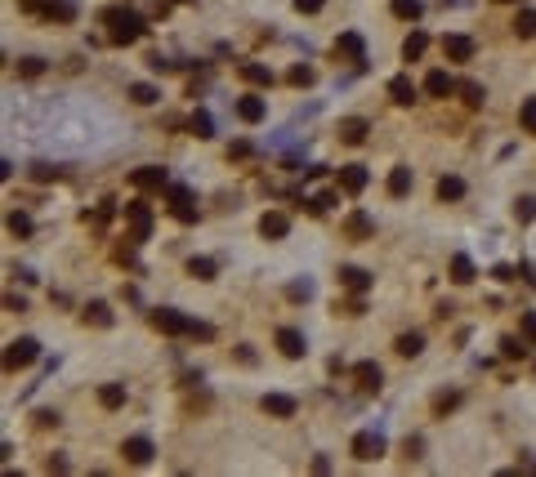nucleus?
Instances as JSON below:
<instances>
[{
    "mask_svg": "<svg viewBox=\"0 0 536 477\" xmlns=\"http://www.w3.org/2000/svg\"><path fill=\"white\" fill-rule=\"evenodd\" d=\"M99 22L107 27V41H112V45H134L143 36V18L134 14L130 5H107L99 14Z\"/></svg>",
    "mask_w": 536,
    "mask_h": 477,
    "instance_id": "nucleus-1",
    "label": "nucleus"
},
{
    "mask_svg": "<svg viewBox=\"0 0 536 477\" xmlns=\"http://www.w3.org/2000/svg\"><path fill=\"white\" fill-rule=\"evenodd\" d=\"M126 223H130V241H134V246L152 237V210H148V201H143V197L126 201Z\"/></svg>",
    "mask_w": 536,
    "mask_h": 477,
    "instance_id": "nucleus-2",
    "label": "nucleus"
},
{
    "mask_svg": "<svg viewBox=\"0 0 536 477\" xmlns=\"http://www.w3.org/2000/svg\"><path fill=\"white\" fill-rule=\"evenodd\" d=\"M41 357V344H36L32 335H22V339H14V344L5 348V371L14 375V371H27V366Z\"/></svg>",
    "mask_w": 536,
    "mask_h": 477,
    "instance_id": "nucleus-3",
    "label": "nucleus"
},
{
    "mask_svg": "<svg viewBox=\"0 0 536 477\" xmlns=\"http://www.w3.org/2000/svg\"><path fill=\"white\" fill-rule=\"evenodd\" d=\"M170 214L179 219V223H197V210H192V192L184 188V183H170Z\"/></svg>",
    "mask_w": 536,
    "mask_h": 477,
    "instance_id": "nucleus-4",
    "label": "nucleus"
},
{
    "mask_svg": "<svg viewBox=\"0 0 536 477\" xmlns=\"http://www.w3.org/2000/svg\"><path fill=\"white\" fill-rule=\"evenodd\" d=\"M335 58H344V63L362 67V63H367V45H362V36H358V32H340V41H335Z\"/></svg>",
    "mask_w": 536,
    "mask_h": 477,
    "instance_id": "nucleus-5",
    "label": "nucleus"
},
{
    "mask_svg": "<svg viewBox=\"0 0 536 477\" xmlns=\"http://www.w3.org/2000/svg\"><path fill=\"white\" fill-rule=\"evenodd\" d=\"M152 326L161 330V335H188V330H192V317L175 312V308H156V312H152Z\"/></svg>",
    "mask_w": 536,
    "mask_h": 477,
    "instance_id": "nucleus-6",
    "label": "nucleus"
},
{
    "mask_svg": "<svg viewBox=\"0 0 536 477\" xmlns=\"http://www.w3.org/2000/svg\"><path fill=\"white\" fill-rule=\"evenodd\" d=\"M349 450H353V459L371 464V459H380V455H384V437H380V433H358Z\"/></svg>",
    "mask_w": 536,
    "mask_h": 477,
    "instance_id": "nucleus-7",
    "label": "nucleus"
},
{
    "mask_svg": "<svg viewBox=\"0 0 536 477\" xmlns=\"http://www.w3.org/2000/svg\"><path fill=\"white\" fill-rule=\"evenodd\" d=\"M152 442L148 437H126V442H121V459L126 464H134V469H143V464H152Z\"/></svg>",
    "mask_w": 536,
    "mask_h": 477,
    "instance_id": "nucleus-8",
    "label": "nucleus"
},
{
    "mask_svg": "<svg viewBox=\"0 0 536 477\" xmlns=\"http://www.w3.org/2000/svg\"><path fill=\"white\" fill-rule=\"evenodd\" d=\"M130 179H134V188H139V192H161V188H170V174H166L161 165H139Z\"/></svg>",
    "mask_w": 536,
    "mask_h": 477,
    "instance_id": "nucleus-9",
    "label": "nucleus"
},
{
    "mask_svg": "<svg viewBox=\"0 0 536 477\" xmlns=\"http://www.w3.org/2000/svg\"><path fill=\"white\" fill-rule=\"evenodd\" d=\"M353 384H358V393H380L384 371L375 361H358V366H353Z\"/></svg>",
    "mask_w": 536,
    "mask_h": 477,
    "instance_id": "nucleus-10",
    "label": "nucleus"
},
{
    "mask_svg": "<svg viewBox=\"0 0 536 477\" xmlns=\"http://www.w3.org/2000/svg\"><path fill=\"white\" fill-rule=\"evenodd\" d=\"M443 58H447V63H469V58H474V41H469V36H460V32L443 36Z\"/></svg>",
    "mask_w": 536,
    "mask_h": 477,
    "instance_id": "nucleus-11",
    "label": "nucleus"
},
{
    "mask_svg": "<svg viewBox=\"0 0 536 477\" xmlns=\"http://www.w3.org/2000/svg\"><path fill=\"white\" fill-rule=\"evenodd\" d=\"M344 237H349V241H367V237H375V219H371L367 210L344 214Z\"/></svg>",
    "mask_w": 536,
    "mask_h": 477,
    "instance_id": "nucleus-12",
    "label": "nucleus"
},
{
    "mask_svg": "<svg viewBox=\"0 0 536 477\" xmlns=\"http://www.w3.org/2000/svg\"><path fill=\"white\" fill-rule=\"evenodd\" d=\"M286 232H290V214H286V210H268V214L260 219V237H264V241H282Z\"/></svg>",
    "mask_w": 536,
    "mask_h": 477,
    "instance_id": "nucleus-13",
    "label": "nucleus"
},
{
    "mask_svg": "<svg viewBox=\"0 0 536 477\" xmlns=\"http://www.w3.org/2000/svg\"><path fill=\"white\" fill-rule=\"evenodd\" d=\"M340 286H344L349 295H367V290H371V272H367V268L344 263V268H340Z\"/></svg>",
    "mask_w": 536,
    "mask_h": 477,
    "instance_id": "nucleus-14",
    "label": "nucleus"
},
{
    "mask_svg": "<svg viewBox=\"0 0 536 477\" xmlns=\"http://www.w3.org/2000/svg\"><path fill=\"white\" fill-rule=\"evenodd\" d=\"M260 410L273 415V420H290V415H295V397H286V393H264V397H260Z\"/></svg>",
    "mask_w": 536,
    "mask_h": 477,
    "instance_id": "nucleus-15",
    "label": "nucleus"
},
{
    "mask_svg": "<svg viewBox=\"0 0 536 477\" xmlns=\"http://www.w3.org/2000/svg\"><path fill=\"white\" fill-rule=\"evenodd\" d=\"M335 188H340V192H349V197H358V192L367 188V170H362V165H340Z\"/></svg>",
    "mask_w": 536,
    "mask_h": 477,
    "instance_id": "nucleus-16",
    "label": "nucleus"
},
{
    "mask_svg": "<svg viewBox=\"0 0 536 477\" xmlns=\"http://www.w3.org/2000/svg\"><path fill=\"white\" fill-rule=\"evenodd\" d=\"M340 143H349V148H358V143H367V134H371V125H367V120H362V116H344V120H340Z\"/></svg>",
    "mask_w": 536,
    "mask_h": 477,
    "instance_id": "nucleus-17",
    "label": "nucleus"
},
{
    "mask_svg": "<svg viewBox=\"0 0 536 477\" xmlns=\"http://www.w3.org/2000/svg\"><path fill=\"white\" fill-rule=\"evenodd\" d=\"M277 348H282V357H290V361H300L304 352H309V348H304V335H300L295 326H282V330H277Z\"/></svg>",
    "mask_w": 536,
    "mask_h": 477,
    "instance_id": "nucleus-18",
    "label": "nucleus"
},
{
    "mask_svg": "<svg viewBox=\"0 0 536 477\" xmlns=\"http://www.w3.org/2000/svg\"><path fill=\"white\" fill-rule=\"evenodd\" d=\"M424 94H429V99H447V94H456V81L447 76L443 67H434L429 76H424Z\"/></svg>",
    "mask_w": 536,
    "mask_h": 477,
    "instance_id": "nucleus-19",
    "label": "nucleus"
},
{
    "mask_svg": "<svg viewBox=\"0 0 536 477\" xmlns=\"http://www.w3.org/2000/svg\"><path fill=\"white\" fill-rule=\"evenodd\" d=\"M81 322H85V326H99V330H107V326H112V322H116V312H112V308H107V303H103V299H94V303H85V312H81Z\"/></svg>",
    "mask_w": 536,
    "mask_h": 477,
    "instance_id": "nucleus-20",
    "label": "nucleus"
},
{
    "mask_svg": "<svg viewBox=\"0 0 536 477\" xmlns=\"http://www.w3.org/2000/svg\"><path fill=\"white\" fill-rule=\"evenodd\" d=\"M416 85H411V76H394V81H389V99H394L398 107H411V103H416Z\"/></svg>",
    "mask_w": 536,
    "mask_h": 477,
    "instance_id": "nucleus-21",
    "label": "nucleus"
},
{
    "mask_svg": "<svg viewBox=\"0 0 536 477\" xmlns=\"http://www.w3.org/2000/svg\"><path fill=\"white\" fill-rule=\"evenodd\" d=\"M264 112H268V107H264V99H260V94H246V99H237V116L246 120V125H260V120H264Z\"/></svg>",
    "mask_w": 536,
    "mask_h": 477,
    "instance_id": "nucleus-22",
    "label": "nucleus"
},
{
    "mask_svg": "<svg viewBox=\"0 0 536 477\" xmlns=\"http://www.w3.org/2000/svg\"><path fill=\"white\" fill-rule=\"evenodd\" d=\"M41 18L45 22H72V18H76V0H50Z\"/></svg>",
    "mask_w": 536,
    "mask_h": 477,
    "instance_id": "nucleus-23",
    "label": "nucleus"
},
{
    "mask_svg": "<svg viewBox=\"0 0 536 477\" xmlns=\"http://www.w3.org/2000/svg\"><path fill=\"white\" fill-rule=\"evenodd\" d=\"M424 50H429V36H424V32H411L407 41H402V58H407V63H420Z\"/></svg>",
    "mask_w": 536,
    "mask_h": 477,
    "instance_id": "nucleus-24",
    "label": "nucleus"
},
{
    "mask_svg": "<svg viewBox=\"0 0 536 477\" xmlns=\"http://www.w3.org/2000/svg\"><path fill=\"white\" fill-rule=\"evenodd\" d=\"M474 277H478V268H474L469 254H452V281H456V286H469Z\"/></svg>",
    "mask_w": 536,
    "mask_h": 477,
    "instance_id": "nucleus-25",
    "label": "nucleus"
},
{
    "mask_svg": "<svg viewBox=\"0 0 536 477\" xmlns=\"http://www.w3.org/2000/svg\"><path fill=\"white\" fill-rule=\"evenodd\" d=\"M394 352H398V357H420V352H424V335H416V330H411V335H398Z\"/></svg>",
    "mask_w": 536,
    "mask_h": 477,
    "instance_id": "nucleus-26",
    "label": "nucleus"
},
{
    "mask_svg": "<svg viewBox=\"0 0 536 477\" xmlns=\"http://www.w3.org/2000/svg\"><path fill=\"white\" fill-rule=\"evenodd\" d=\"M99 406L103 410H121L126 406V384H103L99 388Z\"/></svg>",
    "mask_w": 536,
    "mask_h": 477,
    "instance_id": "nucleus-27",
    "label": "nucleus"
},
{
    "mask_svg": "<svg viewBox=\"0 0 536 477\" xmlns=\"http://www.w3.org/2000/svg\"><path fill=\"white\" fill-rule=\"evenodd\" d=\"M407 192H411V170L394 165V170H389V197H407Z\"/></svg>",
    "mask_w": 536,
    "mask_h": 477,
    "instance_id": "nucleus-28",
    "label": "nucleus"
},
{
    "mask_svg": "<svg viewBox=\"0 0 536 477\" xmlns=\"http://www.w3.org/2000/svg\"><path fill=\"white\" fill-rule=\"evenodd\" d=\"M460 197H465V179H456V174L438 179V201H460Z\"/></svg>",
    "mask_w": 536,
    "mask_h": 477,
    "instance_id": "nucleus-29",
    "label": "nucleus"
},
{
    "mask_svg": "<svg viewBox=\"0 0 536 477\" xmlns=\"http://www.w3.org/2000/svg\"><path fill=\"white\" fill-rule=\"evenodd\" d=\"M237 71H241V81H250V85H260V90H268V85H273V71H268L264 63H241Z\"/></svg>",
    "mask_w": 536,
    "mask_h": 477,
    "instance_id": "nucleus-30",
    "label": "nucleus"
},
{
    "mask_svg": "<svg viewBox=\"0 0 536 477\" xmlns=\"http://www.w3.org/2000/svg\"><path fill=\"white\" fill-rule=\"evenodd\" d=\"M130 99L139 103V107H152L156 99H161V90H156V85H148V81H134V85H130Z\"/></svg>",
    "mask_w": 536,
    "mask_h": 477,
    "instance_id": "nucleus-31",
    "label": "nucleus"
},
{
    "mask_svg": "<svg viewBox=\"0 0 536 477\" xmlns=\"http://www.w3.org/2000/svg\"><path fill=\"white\" fill-rule=\"evenodd\" d=\"M514 36H518V41H532V36H536V9H518V18H514Z\"/></svg>",
    "mask_w": 536,
    "mask_h": 477,
    "instance_id": "nucleus-32",
    "label": "nucleus"
},
{
    "mask_svg": "<svg viewBox=\"0 0 536 477\" xmlns=\"http://www.w3.org/2000/svg\"><path fill=\"white\" fill-rule=\"evenodd\" d=\"M215 272H219V263L206 259V254H197V259L188 263V277H197V281H215Z\"/></svg>",
    "mask_w": 536,
    "mask_h": 477,
    "instance_id": "nucleus-33",
    "label": "nucleus"
},
{
    "mask_svg": "<svg viewBox=\"0 0 536 477\" xmlns=\"http://www.w3.org/2000/svg\"><path fill=\"white\" fill-rule=\"evenodd\" d=\"M456 94H460V99H465V107H483V99H487L478 81H460V85H456Z\"/></svg>",
    "mask_w": 536,
    "mask_h": 477,
    "instance_id": "nucleus-34",
    "label": "nucleus"
},
{
    "mask_svg": "<svg viewBox=\"0 0 536 477\" xmlns=\"http://www.w3.org/2000/svg\"><path fill=\"white\" fill-rule=\"evenodd\" d=\"M286 81H290V85H295V90H309V85H313V81H318V71H313V67H304V63H295V67H290V71H286Z\"/></svg>",
    "mask_w": 536,
    "mask_h": 477,
    "instance_id": "nucleus-35",
    "label": "nucleus"
},
{
    "mask_svg": "<svg viewBox=\"0 0 536 477\" xmlns=\"http://www.w3.org/2000/svg\"><path fill=\"white\" fill-rule=\"evenodd\" d=\"M188 125H192V134H197V139H210V134H215V120H210V112H201V107L188 116Z\"/></svg>",
    "mask_w": 536,
    "mask_h": 477,
    "instance_id": "nucleus-36",
    "label": "nucleus"
},
{
    "mask_svg": "<svg viewBox=\"0 0 536 477\" xmlns=\"http://www.w3.org/2000/svg\"><path fill=\"white\" fill-rule=\"evenodd\" d=\"M335 312L340 317H362V312H367V303H362V295H349V299H335Z\"/></svg>",
    "mask_w": 536,
    "mask_h": 477,
    "instance_id": "nucleus-37",
    "label": "nucleus"
},
{
    "mask_svg": "<svg viewBox=\"0 0 536 477\" xmlns=\"http://www.w3.org/2000/svg\"><path fill=\"white\" fill-rule=\"evenodd\" d=\"M394 18L416 22V18H420V0H394Z\"/></svg>",
    "mask_w": 536,
    "mask_h": 477,
    "instance_id": "nucleus-38",
    "label": "nucleus"
},
{
    "mask_svg": "<svg viewBox=\"0 0 536 477\" xmlns=\"http://www.w3.org/2000/svg\"><path fill=\"white\" fill-rule=\"evenodd\" d=\"M18 76H27V81L32 76H45V58H36V54L32 58H18Z\"/></svg>",
    "mask_w": 536,
    "mask_h": 477,
    "instance_id": "nucleus-39",
    "label": "nucleus"
},
{
    "mask_svg": "<svg viewBox=\"0 0 536 477\" xmlns=\"http://www.w3.org/2000/svg\"><path fill=\"white\" fill-rule=\"evenodd\" d=\"M501 352L509 361H523V357H528V339H501Z\"/></svg>",
    "mask_w": 536,
    "mask_h": 477,
    "instance_id": "nucleus-40",
    "label": "nucleus"
},
{
    "mask_svg": "<svg viewBox=\"0 0 536 477\" xmlns=\"http://www.w3.org/2000/svg\"><path fill=\"white\" fill-rule=\"evenodd\" d=\"M514 219H518V223H532V219H536V197H518L514 201Z\"/></svg>",
    "mask_w": 536,
    "mask_h": 477,
    "instance_id": "nucleus-41",
    "label": "nucleus"
},
{
    "mask_svg": "<svg viewBox=\"0 0 536 477\" xmlns=\"http://www.w3.org/2000/svg\"><path fill=\"white\" fill-rule=\"evenodd\" d=\"M518 125H523V134H536V99H528V103H523Z\"/></svg>",
    "mask_w": 536,
    "mask_h": 477,
    "instance_id": "nucleus-42",
    "label": "nucleus"
},
{
    "mask_svg": "<svg viewBox=\"0 0 536 477\" xmlns=\"http://www.w3.org/2000/svg\"><path fill=\"white\" fill-rule=\"evenodd\" d=\"M335 205V192H322V197H313V201H304V210L309 214H326Z\"/></svg>",
    "mask_w": 536,
    "mask_h": 477,
    "instance_id": "nucleus-43",
    "label": "nucleus"
},
{
    "mask_svg": "<svg viewBox=\"0 0 536 477\" xmlns=\"http://www.w3.org/2000/svg\"><path fill=\"white\" fill-rule=\"evenodd\" d=\"M9 232H14V237H32V219L22 210H14V214H9Z\"/></svg>",
    "mask_w": 536,
    "mask_h": 477,
    "instance_id": "nucleus-44",
    "label": "nucleus"
},
{
    "mask_svg": "<svg viewBox=\"0 0 536 477\" xmlns=\"http://www.w3.org/2000/svg\"><path fill=\"white\" fill-rule=\"evenodd\" d=\"M460 406V393H438L434 397V415H447V410H456Z\"/></svg>",
    "mask_w": 536,
    "mask_h": 477,
    "instance_id": "nucleus-45",
    "label": "nucleus"
},
{
    "mask_svg": "<svg viewBox=\"0 0 536 477\" xmlns=\"http://www.w3.org/2000/svg\"><path fill=\"white\" fill-rule=\"evenodd\" d=\"M309 295H313V286H309V281H290V286H286V299H295V303H300V299H309Z\"/></svg>",
    "mask_w": 536,
    "mask_h": 477,
    "instance_id": "nucleus-46",
    "label": "nucleus"
},
{
    "mask_svg": "<svg viewBox=\"0 0 536 477\" xmlns=\"http://www.w3.org/2000/svg\"><path fill=\"white\" fill-rule=\"evenodd\" d=\"M518 330H523V339H528V344H536V312H523Z\"/></svg>",
    "mask_w": 536,
    "mask_h": 477,
    "instance_id": "nucleus-47",
    "label": "nucleus"
},
{
    "mask_svg": "<svg viewBox=\"0 0 536 477\" xmlns=\"http://www.w3.org/2000/svg\"><path fill=\"white\" fill-rule=\"evenodd\" d=\"M250 152H255V148H250V143H246V139H237V143H233V148H228V161H246V156H250Z\"/></svg>",
    "mask_w": 536,
    "mask_h": 477,
    "instance_id": "nucleus-48",
    "label": "nucleus"
},
{
    "mask_svg": "<svg viewBox=\"0 0 536 477\" xmlns=\"http://www.w3.org/2000/svg\"><path fill=\"white\" fill-rule=\"evenodd\" d=\"M32 179H36V183H50V179H58V170L41 161V165H32Z\"/></svg>",
    "mask_w": 536,
    "mask_h": 477,
    "instance_id": "nucleus-49",
    "label": "nucleus"
},
{
    "mask_svg": "<svg viewBox=\"0 0 536 477\" xmlns=\"http://www.w3.org/2000/svg\"><path fill=\"white\" fill-rule=\"evenodd\" d=\"M420 450H424L420 437H407V442H402V455H407V459H420Z\"/></svg>",
    "mask_w": 536,
    "mask_h": 477,
    "instance_id": "nucleus-50",
    "label": "nucleus"
},
{
    "mask_svg": "<svg viewBox=\"0 0 536 477\" xmlns=\"http://www.w3.org/2000/svg\"><path fill=\"white\" fill-rule=\"evenodd\" d=\"M290 5H295L300 14H318V9L326 5V0H290Z\"/></svg>",
    "mask_w": 536,
    "mask_h": 477,
    "instance_id": "nucleus-51",
    "label": "nucleus"
},
{
    "mask_svg": "<svg viewBox=\"0 0 536 477\" xmlns=\"http://www.w3.org/2000/svg\"><path fill=\"white\" fill-rule=\"evenodd\" d=\"M45 5H50V0H18L22 14H45Z\"/></svg>",
    "mask_w": 536,
    "mask_h": 477,
    "instance_id": "nucleus-52",
    "label": "nucleus"
},
{
    "mask_svg": "<svg viewBox=\"0 0 536 477\" xmlns=\"http://www.w3.org/2000/svg\"><path fill=\"white\" fill-rule=\"evenodd\" d=\"M5 308L9 312H27V303H22V295H5Z\"/></svg>",
    "mask_w": 536,
    "mask_h": 477,
    "instance_id": "nucleus-53",
    "label": "nucleus"
},
{
    "mask_svg": "<svg viewBox=\"0 0 536 477\" xmlns=\"http://www.w3.org/2000/svg\"><path fill=\"white\" fill-rule=\"evenodd\" d=\"M237 361H241V366H255V352H250V344H241V348H237Z\"/></svg>",
    "mask_w": 536,
    "mask_h": 477,
    "instance_id": "nucleus-54",
    "label": "nucleus"
},
{
    "mask_svg": "<svg viewBox=\"0 0 536 477\" xmlns=\"http://www.w3.org/2000/svg\"><path fill=\"white\" fill-rule=\"evenodd\" d=\"M518 277L528 281V286H536V268H532V263H523V268H518Z\"/></svg>",
    "mask_w": 536,
    "mask_h": 477,
    "instance_id": "nucleus-55",
    "label": "nucleus"
},
{
    "mask_svg": "<svg viewBox=\"0 0 536 477\" xmlns=\"http://www.w3.org/2000/svg\"><path fill=\"white\" fill-rule=\"evenodd\" d=\"M148 67H152V71H170V63H166L161 54H152V58H148Z\"/></svg>",
    "mask_w": 536,
    "mask_h": 477,
    "instance_id": "nucleus-56",
    "label": "nucleus"
},
{
    "mask_svg": "<svg viewBox=\"0 0 536 477\" xmlns=\"http://www.w3.org/2000/svg\"><path fill=\"white\" fill-rule=\"evenodd\" d=\"M179 5H192V0H179Z\"/></svg>",
    "mask_w": 536,
    "mask_h": 477,
    "instance_id": "nucleus-57",
    "label": "nucleus"
},
{
    "mask_svg": "<svg viewBox=\"0 0 536 477\" xmlns=\"http://www.w3.org/2000/svg\"><path fill=\"white\" fill-rule=\"evenodd\" d=\"M496 5H509V0H496Z\"/></svg>",
    "mask_w": 536,
    "mask_h": 477,
    "instance_id": "nucleus-58",
    "label": "nucleus"
}]
</instances>
